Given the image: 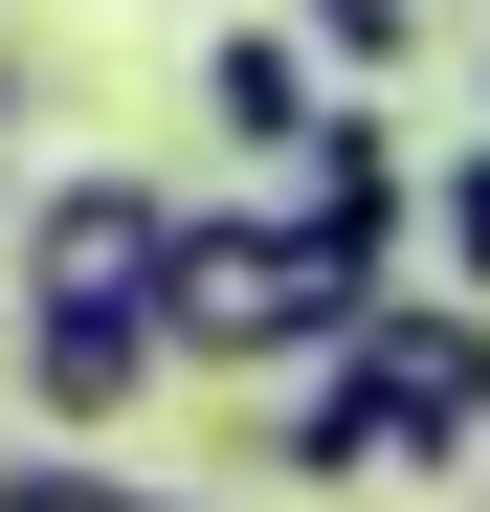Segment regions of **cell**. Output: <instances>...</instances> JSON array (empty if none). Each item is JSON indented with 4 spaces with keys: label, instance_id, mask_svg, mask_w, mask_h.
Here are the masks:
<instances>
[{
    "label": "cell",
    "instance_id": "cell-6",
    "mask_svg": "<svg viewBox=\"0 0 490 512\" xmlns=\"http://www.w3.org/2000/svg\"><path fill=\"white\" fill-rule=\"evenodd\" d=\"M290 45L335 67V90H379V67H424V0H290Z\"/></svg>",
    "mask_w": 490,
    "mask_h": 512
},
{
    "label": "cell",
    "instance_id": "cell-7",
    "mask_svg": "<svg viewBox=\"0 0 490 512\" xmlns=\"http://www.w3.org/2000/svg\"><path fill=\"white\" fill-rule=\"evenodd\" d=\"M424 290H468V312H490V134L424 179Z\"/></svg>",
    "mask_w": 490,
    "mask_h": 512
},
{
    "label": "cell",
    "instance_id": "cell-4",
    "mask_svg": "<svg viewBox=\"0 0 490 512\" xmlns=\"http://www.w3.org/2000/svg\"><path fill=\"white\" fill-rule=\"evenodd\" d=\"M156 379H179V357H156V312H23V423H45V446L134 423Z\"/></svg>",
    "mask_w": 490,
    "mask_h": 512
},
{
    "label": "cell",
    "instance_id": "cell-3",
    "mask_svg": "<svg viewBox=\"0 0 490 512\" xmlns=\"http://www.w3.org/2000/svg\"><path fill=\"white\" fill-rule=\"evenodd\" d=\"M268 201H290L312 245H335V268H379V290H424V268H401V245H424V156H401V134H379L357 90H335V134H312V156H290Z\"/></svg>",
    "mask_w": 490,
    "mask_h": 512
},
{
    "label": "cell",
    "instance_id": "cell-1",
    "mask_svg": "<svg viewBox=\"0 0 490 512\" xmlns=\"http://www.w3.org/2000/svg\"><path fill=\"white\" fill-rule=\"evenodd\" d=\"M357 312H379V268H335V245L268 201V223H179L156 357H179V379H312V357H357Z\"/></svg>",
    "mask_w": 490,
    "mask_h": 512
},
{
    "label": "cell",
    "instance_id": "cell-10",
    "mask_svg": "<svg viewBox=\"0 0 490 512\" xmlns=\"http://www.w3.org/2000/svg\"><path fill=\"white\" fill-rule=\"evenodd\" d=\"M468 512H490V468H468Z\"/></svg>",
    "mask_w": 490,
    "mask_h": 512
},
{
    "label": "cell",
    "instance_id": "cell-9",
    "mask_svg": "<svg viewBox=\"0 0 490 512\" xmlns=\"http://www.w3.org/2000/svg\"><path fill=\"white\" fill-rule=\"evenodd\" d=\"M0 112H23V45H0Z\"/></svg>",
    "mask_w": 490,
    "mask_h": 512
},
{
    "label": "cell",
    "instance_id": "cell-5",
    "mask_svg": "<svg viewBox=\"0 0 490 512\" xmlns=\"http://www.w3.org/2000/svg\"><path fill=\"white\" fill-rule=\"evenodd\" d=\"M201 134H245V156L290 179V156L335 134V67H312L290 23H223V45H201Z\"/></svg>",
    "mask_w": 490,
    "mask_h": 512
},
{
    "label": "cell",
    "instance_id": "cell-2",
    "mask_svg": "<svg viewBox=\"0 0 490 512\" xmlns=\"http://www.w3.org/2000/svg\"><path fill=\"white\" fill-rule=\"evenodd\" d=\"M179 223H201V201H156L134 156H112V179H45V201H23V312H156Z\"/></svg>",
    "mask_w": 490,
    "mask_h": 512
},
{
    "label": "cell",
    "instance_id": "cell-8",
    "mask_svg": "<svg viewBox=\"0 0 490 512\" xmlns=\"http://www.w3.org/2000/svg\"><path fill=\"white\" fill-rule=\"evenodd\" d=\"M0 512H156L112 446H23V468H0Z\"/></svg>",
    "mask_w": 490,
    "mask_h": 512
}]
</instances>
